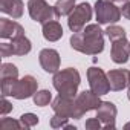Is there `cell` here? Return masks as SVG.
<instances>
[{
	"instance_id": "obj_16",
	"label": "cell",
	"mask_w": 130,
	"mask_h": 130,
	"mask_svg": "<svg viewBox=\"0 0 130 130\" xmlns=\"http://www.w3.org/2000/svg\"><path fill=\"white\" fill-rule=\"evenodd\" d=\"M23 8L22 0H0V11L12 19H20L23 15Z\"/></svg>"
},
{
	"instance_id": "obj_5",
	"label": "cell",
	"mask_w": 130,
	"mask_h": 130,
	"mask_svg": "<svg viewBox=\"0 0 130 130\" xmlns=\"http://www.w3.org/2000/svg\"><path fill=\"white\" fill-rule=\"evenodd\" d=\"M28 11H29V15L34 22H38L41 25L54 20L57 15H55V11L52 6H49L44 0H29L28 2Z\"/></svg>"
},
{
	"instance_id": "obj_22",
	"label": "cell",
	"mask_w": 130,
	"mask_h": 130,
	"mask_svg": "<svg viewBox=\"0 0 130 130\" xmlns=\"http://www.w3.org/2000/svg\"><path fill=\"white\" fill-rule=\"evenodd\" d=\"M20 122L25 128H31V127L38 124V116L34 115V113H23L20 116Z\"/></svg>"
},
{
	"instance_id": "obj_1",
	"label": "cell",
	"mask_w": 130,
	"mask_h": 130,
	"mask_svg": "<svg viewBox=\"0 0 130 130\" xmlns=\"http://www.w3.org/2000/svg\"><path fill=\"white\" fill-rule=\"evenodd\" d=\"M71 46L72 49L86 55L101 54L104 49V34L100 28V23L87 25L80 32H74L71 37Z\"/></svg>"
},
{
	"instance_id": "obj_27",
	"label": "cell",
	"mask_w": 130,
	"mask_h": 130,
	"mask_svg": "<svg viewBox=\"0 0 130 130\" xmlns=\"http://www.w3.org/2000/svg\"><path fill=\"white\" fill-rule=\"evenodd\" d=\"M121 12H122V17H125L127 20H130V0H128L125 5H122Z\"/></svg>"
},
{
	"instance_id": "obj_20",
	"label": "cell",
	"mask_w": 130,
	"mask_h": 130,
	"mask_svg": "<svg viewBox=\"0 0 130 130\" xmlns=\"http://www.w3.org/2000/svg\"><path fill=\"white\" fill-rule=\"evenodd\" d=\"M32 98H34V104H35V106H38V107H44V106H47V104L51 103L52 95H51L49 90H37V92L34 93Z\"/></svg>"
},
{
	"instance_id": "obj_11",
	"label": "cell",
	"mask_w": 130,
	"mask_h": 130,
	"mask_svg": "<svg viewBox=\"0 0 130 130\" xmlns=\"http://www.w3.org/2000/svg\"><path fill=\"white\" fill-rule=\"evenodd\" d=\"M38 61L43 71L49 74H57L60 69V54L55 49H43L38 55Z\"/></svg>"
},
{
	"instance_id": "obj_23",
	"label": "cell",
	"mask_w": 130,
	"mask_h": 130,
	"mask_svg": "<svg viewBox=\"0 0 130 130\" xmlns=\"http://www.w3.org/2000/svg\"><path fill=\"white\" fill-rule=\"evenodd\" d=\"M22 122L20 121H15L12 118H3L0 121V128L2 130H9V128H22Z\"/></svg>"
},
{
	"instance_id": "obj_8",
	"label": "cell",
	"mask_w": 130,
	"mask_h": 130,
	"mask_svg": "<svg viewBox=\"0 0 130 130\" xmlns=\"http://www.w3.org/2000/svg\"><path fill=\"white\" fill-rule=\"evenodd\" d=\"M38 83L32 75H26L22 80H17L12 86V92L11 96L15 100H26L29 96H34V93L37 92Z\"/></svg>"
},
{
	"instance_id": "obj_12",
	"label": "cell",
	"mask_w": 130,
	"mask_h": 130,
	"mask_svg": "<svg viewBox=\"0 0 130 130\" xmlns=\"http://www.w3.org/2000/svg\"><path fill=\"white\" fill-rule=\"evenodd\" d=\"M128 55H130V41H127V38H121V40L112 41L110 57H112L113 63L124 64V63L128 61Z\"/></svg>"
},
{
	"instance_id": "obj_28",
	"label": "cell",
	"mask_w": 130,
	"mask_h": 130,
	"mask_svg": "<svg viewBox=\"0 0 130 130\" xmlns=\"http://www.w3.org/2000/svg\"><path fill=\"white\" fill-rule=\"evenodd\" d=\"M109 2H112V3H119V5H125L128 0H109Z\"/></svg>"
},
{
	"instance_id": "obj_7",
	"label": "cell",
	"mask_w": 130,
	"mask_h": 130,
	"mask_svg": "<svg viewBox=\"0 0 130 130\" xmlns=\"http://www.w3.org/2000/svg\"><path fill=\"white\" fill-rule=\"evenodd\" d=\"M87 80H89V86L90 90L95 92L96 95H106L110 90V84H109V78L107 74H104L103 69L100 68H89L87 69Z\"/></svg>"
},
{
	"instance_id": "obj_26",
	"label": "cell",
	"mask_w": 130,
	"mask_h": 130,
	"mask_svg": "<svg viewBox=\"0 0 130 130\" xmlns=\"http://www.w3.org/2000/svg\"><path fill=\"white\" fill-rule=\"evenodd\" d=\"M0 104H2V107H0V113H2L3 116L6 115V113H9L11 110H12V104L6 100V96H3L2 98V101H0Z\"/></svg>"
},
{
	"instance_id": "obj_24",
	"label": "cell",
	"mask_w": 130,
	"mask_h": 130,
	"mask_svg": "<svg viewBox=\"0 0 130 130\" xmlns=\"http://www.w3.org/2000/svg\"><path fill=\"white\" fill-rule=\"evenodd\" d=\"M68 116H63V115H58V113H55L54 116H52V119H51V127L52 128H60V127H64L68 124Z\"/></svg>"
},
{
	"instance_id": "obj_15",
	"label": "cell",
	"mask_w": 130,
	"mask_h": 130,
	"mask_svg": "<svg viewBox=\"0 0 130 130\" xmlns=\"http://www.w3.org/2000/svg\"><path fill=\"white\" fill-rule=\"evenodd\" d=\"M75 101H77V104L81 107V110H83L84 113L98 109V106L101 104L100 95H96V93L92 92V90H84V92L78 93V95L75 96Z\"/></svg>"
},
{
	"instance_id": "obj_6",
	"label": "cell",
	"mask_w": 130,
	"mask_h": 130,
	"mask_svg": "<svg viewBox=\"0 0 130 130\" xmlns=\"http://www.w3.org/2000/svg\"><path fill=\"white\" fill-rule=\"evenodd\" d=\"M90 19H92V8H90V5L89 3H80L69 14L68 26H69V29L72 32H80L81 29H84L86 23Z\"/></svg>"
},
{
	"instance_id": "obj_10",
	"label": "cell",
	"mask_w": 130,
	"mask_h": 130,
	"mask_svg": "<svg viewBox=\"0 0 130 130\" xmlns=\"http://www.w3.org/2000/svg\"><path fill=\"white\" fill-rule=\"evenodd\" d=\"M116 107L110 101H101V104L96 109V118L104 124V128H115V118H116Z\"/></svg>"
},
{
	"instance_id": "obj_3",
	"label": "cell",
	"mask_w": 130,
	"mask_h": 130,
	"mask_svg": "<svg viewBox=\"0 0 130 130\" xmlns=\"http://www.w3.org/2000/svg\"><path fill=\"white\" fill-rule=\"evenodd\" d=\"M95 14H96V20L100 25H110V23H116L122 12L119 8L115 6V3L109 2V0H96L95 3Z\"/></svg>"
},
{
	"instance_id": "obj_17",
	"label": "cell",
	"mask_w": 130,
	"mask_h": 130,
	"mask_svg": "<svg viewBox=\"0 0 130 130\" xmlns=\"http://www.w3.org/2000/svg\"><path fill=\"white\" fill-rule=\"evenodd\" d=\"M43 37L47 41H57L63 37V28L58 22L51 20L43 25Z\"/></svg>"
},
{
	"instance_id": "obj_13",
	"label": "cell",
	"mask_w": 130,
	"mask_h": 130,
	"mask_svg": "<svg viewBox=\"0 0 130 130\" xmlns=\"http://www.w3.org/2000/svg\"><path fill=\"white\" fill-rule=\"evenodd\" d=\"M25 35V29L14 20L0 19V37L3 40H14L17 37Z\"/></svg>"
},
{
	"instance_id": "obj_19",
	"label": "cell",
	"mask_w": 130,
	"mask_h": 130,
	"mask_svg": "<svg viewBox=\"0 0 130 130\" xmlns=\"http://www.w3.org/2000/svg\"><path fill=\"white\" fill-rule=\"evenodd\" d=\"M6 78H19V69L11 63H3L2 69H0V80H6Z\"/></svg>"
},
{
	"instance_id": "obj_2",
	"label": "cell",
	"mask_w": 130,
	"mask_h": 130,
	"mask_svg": "<svg viewBox=\"0 0 130 130\" xmlns=\"http://www.w3.org/2000/svg\"><path fill=\"white\" fill-rule=\"evenodd\" d=\"M81 83V77L77 69L68 68L57 72L54 75V87L61 96H68V98H75L78 86Z\"/></svg>"
},
{
	"instance_id": "obj_30",
	"label": "cell",
	"mask_w": 130,
	"mask_h": 130,
	"mask_svg": "<svg viewBox=\"0 0 130 130\" xmlns=\"http://www.w3.org/2000/svg\"><path fill=\"white\" fill-rule=\"evenodd\" d=\"M124 128H130V122H127V124L124 125Z\"/></svg>"
},
{
	"instance_id": "obj_18",
	"label": "cell",
	"mask_w": 130,
	"mask_h": 130,
	"mask_svg": "<svg viewBox=\"0 0 130 130\" xmlns=\"http://www.w3.org/2000/svg\"><path fill=\"white\" fill-rule=\"evenodd\" d=\"M75 8V0H58L54 6L55 15L63 17V15H69Z\"/></svg>"
},
{
	"instance_id": "obj_14",
	"label": "cell",
	"mask_w": 130,
	"mask_h": 130,
	"mask_svg": "<svg viewBox=\"0 0 130 130\" xmlns=\"http://www.w3.org/2000/svg\"><path fill=\"white\" fill-rule=\"evenodd\" d=\"M107 78H109V84H110V90H122L128 86V78H130V72L125 69H115V71H109L107 72Z\"/></svg>"
},
{
	"instance_id": "obj_4",
	"label": "cell",
	"mask_w": 130,
	"mask_h": 130,
	"mask_svg": "<svg viewBox=\"0 0 130 130\" xmlns=\"http://www.w3.org/2000/svg\"><path fill=\"white\" fill-rule=\"evenodd\" d=\"M52 109L58 115L68 116V118H75V119H78L84 115L81 107L77 104L75 98H68V96H61V95H58L52 101Z\"/></svg>"
},
{
	"instance_id": "obj_21",
	"label": "cell",
	"mask_w": 130,
	"mask_h": 130,
	"mask_svg": "<svg viewBox=\"0 0 130 130\" xmlns=\"http://www.w3.org/2000/svg\"><path fill=\"white\" fill-rule=\"evenodd\" d=\"M104 32L107 34V37H109L112 41H116V40L125 38V31H124V28L116 26V25H110V26H109Z\"/></svg>"
},
{
	"instance_id": "obj_29",
	"label": "cell",
	"mask_w": 130,
	"mask_h": 130,
	"mask_svg": "<svg viewBox=\"0 0 130 130\" xmlns=\"http://www.w3.org/2000/svg\"><path fill=\"white\" fill-rule=\"evenodd\" d=\"M127 96H128V101H130V78H128V93H127Z\"/></svg>"
},
{
	"instance_id": "obj_9",
	"label": "cell",
	"mask_w": 130,
	"mask_h": 130,
	"mask_svg": "<svg viewBox=\"0 0 130 130\" xmlns=\"http://www.w3.org/2000/svg\"><path fill=\"white\" fill-rule=\"evenodd\" d=\"M31 49H32V44L25 35L14 38L11 43H2L0 44V54H2V57H11V55L22 57V55L29 54Z\"/></svg>"
},
{
	"instance_id": "obj_25",
	"label": "cell",
	"mask_w": 130,
	"mask_h": 130,
	"mask_svg": "<svg viewBox=\"0 0 130 130\" xmlns=\"http://www.w3.org/2000/svg\"><path fill=\"white\" fill-rule=\"evenodd\" d=\"M101 124L103 122L98 118H90V119L86 121V128L87 130H100L101 128Z\"/></svg>"
}]
</instances>
